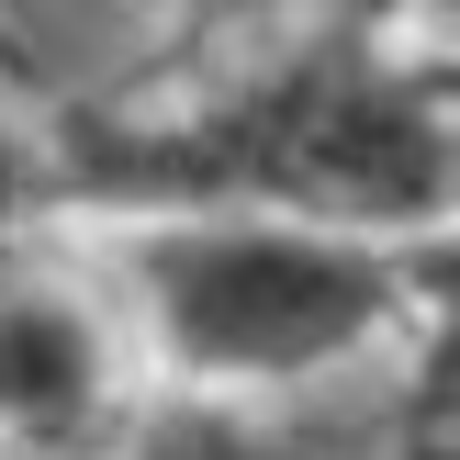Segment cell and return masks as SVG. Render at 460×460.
<instances>
[{
  "label": "cell",
  "mask_w": 460,
  "mask_h": 460,
  "mask_svg": "<svg viewBox=\"0 0 460 460\" xmlns=\"http://www.w3.org/2000/svg\"><path fill=\"white\" fill-rule=\"evenodd\" d=\"M79 202H270L427 247L460 225V67L404 22H236L67 112Z\"/></svg>",
  "instance_id": "1"
},
{
  "label": "cell",
  "mask_w": 460,
  "mask_h": 460,
  "mask_svg": "<svg viewBox=\"0 0 460 460\" xmlns=\"http://www.w3.org/2000/svg\"><path fill=\"white\" fill-rule=\"evenodd\" d=\"M169 394H337L416 349V247L270 202H90Z\"/></svg>",
  "instance_id": "2"
},
{
  "label": "cell",
  "mask_w": 460,
  "mask_h": 460,
  "mask_svg": "<svg viewBox=\"0 0 460 460\" xmlns=\"http://www.w3.org/2000/svg\"><path fill=\"white\" fill-rule=\"evenodd\" d=\"M169 394L90 202L0 236V460H124Z\"/></svg>",
  "instance_id": "3"
},
{
  "label": "cell",
  "mask_w": 460,
  "mask_h": 460,
  "mask_svg": "<svg viewBox=\"0 0 460 460\" xmlns=\"http://www.w3.org/2000/svg\"><path fill=\"white\" fill-rule=\"evenodd\" d=\"M416 304H427V337H438V349L460 359V225L416 247Z\"/></svg>",
  "instance_id": "4"
},
{
  "label": "cell",
  "mask_w": 460,
  "mask_h": 460,
  "mask_svg": "<svg viewBox=\"0 0 460 460\" xmlns=\"http://www.w3.org/2000/svg\"><path fill=\"white\" fill-rule=\"evenodd\" d=\"M404 34H416L427 57H449V67H460V0H404Z\"/></svg>",
  "instance_id": "5"
}]
</instances>
